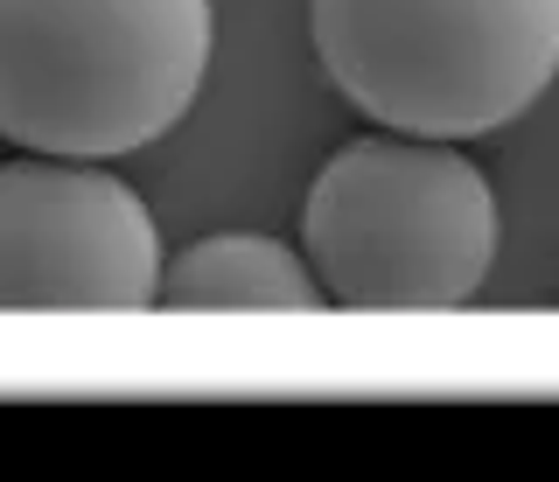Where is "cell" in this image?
<instances>
[{
	"instance_id": "6da1fadb",
	"label": "cell",
	"mask_w": 559,
	"mask_h": 482,
	"mask_svg": "<svg viewBox=\"0 0 559 482\" xmlns=\"http://www.w3.org/2000/svg\"><path fill=\"white\" fill-rule=\"evenodd\" d=\"M203 71L210 0H0V141L28 154L154 147Z\"/></svg>"
},
{
	"instance_id": "7a4b0ae2",
	"label": "cell",
	"mask_w": 559,
	"mask_h": 482,
	"mask_svg": "<svg viewBox=\"0 0 559 482\" xmlns=\"http://www.w3.org/2000/svg\"><path fill=\"white\" fill-rule=\"evenodd\" d=\"M329 84L413 141H483L559 77V0H308Z\"/></svg>"
},
{
	"instance_id": "3957f363",
	"label": "cell",
	"mask_w": 559,
	"mask_h": 482,
	"mask_svg": "<svg viewBox=\"0 0 559 482\" xmlns=\"http://www.w3.org/2000/svg\"><path fill=\"white\" fill-rule=\"evenodd\" d=\"M301 245L336 308H462L497 260V189L454 141L371 133L322 161Z\"/></svg>"
},
{
	"instance_id": "277c9868",
	"label": "cell",
	"mask_w": 559,
	"mask_h": 482,
	"mask_svg": "<svg viewBox=\"0 0 559 482\" xmlns=\"http://www.w3.org/2000/svg\"><path fill=\"white\" fill-rule=\"evenodd\" d=\"M162 287V231L147 203L98 161H0V308L133 315Z\"/></svg>"
},
{
	"instance_id": "5b68a950",
	"label": "cell",
	"mask_w": 559,
	"mask_h": 482,
	"mask_svg": "<svg viewBox=\"0 0 559 482\" xmlns=\"http://www.w3.org/2000/svg\"><path fill=\"white\" fill-rule=\"evenodd\" d=\"M154 308H175V315H231V308H266V315H308V308H329L322 287L301 252H287L280 238L259 231H217L182 245L162 266V287H154Z\"/></svg>"
}]
</instances>
